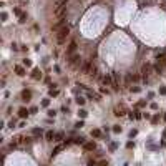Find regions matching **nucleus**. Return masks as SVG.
<instances>
[{
	"label": "nucleus",
	"mask_w": 166,
	"mask_h": 166,
	"mask_svg": "<svg viewBox=\"0 0 166 166\" xmlns=\"http://www.w3.org/2000/svg\"><path fill=\"white\" fill-rule=\"evenodd\" d=\"M160 93H161V95H166V88H161V90H160Z\"/></svg>",
	"instance_id": "bb28decb"
},
{
	"label": "nucleus",
	"mask_w": 166,
	"mask_h": 166,
	"mask_svg": "<svg viewBox=\"0 0 166 166\" xmlns=\"http://www.w3.org/2000/svg\"><path fill=\"white\" fill-rule=\"evenodd\" d=\"M23 63H25L27 66H30V65H32V62H30V60H23Z\"/></svg>",
	"instance_id": "a878e982"
},
{
	"label": "nucleus",
	"mask_w": 166,
	"mask_h": 166,
	"mask_svg": "<svg viewBox=\"0 0 166 166\" xmlns=\"http://www.w3.org/2000/svg\"><path fill=\"white\" fill-rule=\"evenodd\" d=\"M73 143H76V145H85V138H75Z\"/></svg>",
	"instance_id": "f8f14e48"
},
{
	"label": "nucleus",
	"mask_w": 166,
	"mask_h": 166,
	"mask_svg": "<svg viewBox=\"0 0 166 166\" xmlns=\"http://www.w3.org/2000/svg\"><path fill=\"white\" fill-rule=\"evenodd\" d=\"M76 103H78V105H83V103H85V98L78 96V98H76Z\"/></svg>",
	"instance_id": "2eb2a0df"
},
{
	"label": "nucleus",
	"mask_w": 166,
	"mask_h": 166,
	"mask_svg": "<svg viewBox=\"0 0 166 166\" xmlns=\"http://www.w3.org/2000/svg\"><path fill=\"white\" fill-rule=\"evenodd\" d=\"M83 146H85V150H86V151H93V150L96 148V145H95L93 141H86V143H85Z\"/></svg>",
	"instance_id": "39448f33"
},
{
	"label": "nucleus",
	"mask_w": 166,
	"mask_h": 166,
	"mask_svg": "<svg viewBox=\"0 0 166 166\" xmlns=\"http://www.w3.org/2000/svg\"><path fill=\"white\" fill-rule=\"evenodd\" d=\"M134 118H136V120H139V118H141V115H139L138 111H134Z\"/></svg>",
	"instance_id": "393cba45"
},
{
	"label": "nucleus",
	"mask_w": 166,
	"mask_h": 166,
	"mask_svg": "<svg viewBox=\"0 0 166 166\" xmlns=\"http://www.w3.org/2000/svg\"><path fill=\"white\" fill-rule=\"evenodd\" d=\"M98 166H108V161H106V160H101L98 163Z\"/></svg>",
	"instance_id": "a211bd4d"
},
{
	"label": "nucleus",
	"mask_w": 166,
	"mask_h": 166,
	"mask_svg": "<svg viewBox=\"0 0 166 166\" xmlns=\"http://www.w3.org/2000/svg\"><path fill=\"white\" fill-rule=\"evenodd\" d=\"M18 113H20V118H25V116L28 115V111H27L25 108H20V111H18Z\"/></svg>",
	"instance_id": "9b49d317"
},
{
	"label": "nucleus",
	"mask_w": 166,
	"mask_h": 166,
	"mask_svg": "<svg viewBox=\"0 0 166 166\" xmlns=\"http://www.w3.org/2000/svg\"><path fill=\"white\" fill-rule=\"evenodd\" d=\"M126 146H128V148H133V146H134V143H133V141H128V143H126Z\"/></svg>",
	"instance_id": "5701e85b"
},
{
	"label": "nucleus",
	"mask_w": 166,
	"mask_h": 166,
	"mask_svg": "<svg viewBox=\"0 0 166 166\" xmlns=\"http://www.w3.org/2000/svg\"><path fill=\"white\" fill-rule=\"evenodd\" d=\"M62 148H63V146H57V148L53 150V155H57V153H60V151H62Z\"/></svg>",
	"instance_id": "f3484780"
},
{
	"label": "nucleus",
	"mask_w": 166,
	"mask_h": 166,
	"mask_svg": "<svg viewBox=\"0 0 166 166\" xmlns=\"http://www.w3.org/2000/svg\"><path fill=\"white\" fill-rule=\"evenodd\" d=\"M75 50H76V42H71L70 47H68V53H73Z\"/></svg>",
	"instance_id": "0eeeda50"
},
{
	"label": "nucleus",
	"mask_w": 166,
	"mask_h": 166,
	"mask_svg": "<svg viewBox=\"0 0 166 166\" xmlns=\"http://www.w3.org/2000/svg\"><path fill=\"white\" fill-rule=\"evenodd\" d=\"M33 134H42V130H40V128H35V130H33Z\"/></svg>",
	"instance_id": "412c9836"
},
{
	"label": "nucleus",
	"mask_w": 166,
	"mask_h": 166,
	"mask_svg": "<svg viewBox=\"0 0 166 166\" xmlns=\"http://www.w3.org/2000/svg\"><path fill=\"white\" fill-rule=\"evenodd\" d=\"M113 131H115V133H120V131H121V126H118V125H116V126H113Z\"/></svg>",
	"instance_id": "6ab92c4d"
},
{
	"label": "nucleus",
	"mask_w": 166,
	"mask_h": 166,
	"mask_svg": "<svg viewBox=\"0 0 166 166\" xmlns=\"http://www.w3.org/2000/svg\"><path fill=\"white\" fill-rule=\"evenodd\" d=\"M91 70H93V63H91V62H85V63L81 65V71H83L85 75H91Z\"/></svg>",
	"instance_id": "f03ea898"
},
{
	"label": "nucleus",
	"mask_w": 166,
	"mask_h": 166,
	"mask_svg": "<svg viewBox=\"0 0 166 166\" xmlns=\"http://www.w3.org/2000/svg\"><path fill=\"white\" fill-rule=\"evenodd\" d=\"M45 138H47L48 141H52V139L55 138V133H53V131H47V134H45Z\"/></svg>",
	"instance_id": "9d476101"
},
{
	"label": "nucleus",
	"mask_w": 166,
	"mask_h": 166,
	"mask_svg": "<svg viewBox=\"0 0 166 166\" xmlns=\"http://www.w3.org/2000/svg\"><path fill=\"white\" fill-rule=\"evenodd\" d=\"M42 105H43V106H48V105H50V101H48V100H43V103H42Z\"/></svg>",
	"instance_id": "b1692460"
},
{
	"label": "nucleus",
	"mask_w": 166,
	"mask_h": 166,
	"mask_svg": "<svg viewBox=\"0 0 166 166\" xmlns=\"http://www.w3.org/2000/svg\"><path fill=\"white\" fill-rule=\"evenodd\" d=\"M103 81H105L106 85H110V83H111V78H110V76H105V78H103Z\"/></svg>",
	"instance_id": "dca6fc26"
},
{
	"label": "nucleus",
	"mask_w": 166,
	"mask_h": 166,
	"mask_svg": "<svg viewBox=\"0 0 166 166\" xmlns=\"http://www.w3.org/2000/svg\"><path fill=\"white\" fill-rule=\"evenodd\" d=\"M70 65L80 66V65H83V63H81V58H80L78 55H73V57H71V60H70Z\"/></svg>",
	"instance_id": "20e7f679"
},
{
	"label": "nucleus",
	"mask_w": 166,
	"mask_h": 166,
	"mask_svg": "<svg viewBox=\"0 0 166 166\" xmlns=\"http://www.w3.org/2000/svg\"><path fill=\"white\" fill-rule=\"evenodd\" d=\"M150 71H151V66L150 65H143V68H141V75H143V80H145V81H148Z\"/></svg>",
	"instance_id": "7ed1b4c3"
},
{
	"label": "nucleus",
	"mask_w": 166,
	"mask_h": 166,
	"mask_svg": "<svg viewBox=\"0 0 166 166\" xmlns=\"http://www.w3.org/2000/svg\"><path fill=\"white\" fill-rule=\"evenodd\" d=\"M78 115H80L81 118H85V116H86V111H85V110H80V113H78Z\"/></svg>",
	"instance_id": "aec40b11"
},
{
	"label": "nucleus",
	"mask_w": 166,
	"mask_h": 166,
	"mask_svg": "<svg viewBox=\"0 0 166 166\" xmlns=\"http://www.w3.org/2000/svg\"><path fill=\"white\" fill-rule=\"evenodd\" d=\"M165 121H166V115H165Z\"/></svg>",
	"instance_id": "cd10ccee"
},
{
	"label": "nucleus",
	"mask_w": 166,
	"mask_h": 166,
	"mask_svg": "<svg viewBox=\"0 0 166 166\" xmlns=\"http://www.w3.org/2000/svg\"><path fill=\"white\" fill-rule=\"evenodd\" d=\"M25 20H27V15H23V13H22V15H20V22H22V23H23V22H25Z\"/></svg>",
	"instance_id": "4be33fe9"
},
{
	"label": "nucleus",
	"mask_w": 166,
	"mask_h": 166,
	"mask_svg": "<svg viewBox=\"0 0 166 166\" xmlns=\"http://www.w3.org/2000/svg\"><path fill=\"white\" fill-rule=\"evenodd\" d=\"M100 134H101V131H100V130H93V131H91V136H95V138H98Z\"/></svg>",
	"instance_id": "4468645a"
},
{
	"label": "nucleus",
	"mask_w": 166,
	"mask_h": 166,
	"mask_svg": "<svg viewBox=\"0 0 166 166\" xmlns=\"http://www.w3.org/2000/svg\"><path fill=\"white\" fill-rule=\"evenodd\" d=\"M32 76L35 78V80H38V78L42 76V73H40V70H38V68H35V70H33V75H32Z\"/></svg>",
	"instance_id": "1a4fd4ad"
},
{
	"label": "nucleus",
	"mask_w": 166,
	"mask_h": 166,
	"mask_svg": "<svg viewBox=\"0 0 166 166\" xmlns=\"http://www.w3.org/2000/svg\"><path fill=\"white\" fill-rule=\"evenodd\" d=\"M63 139V133H57L55 134V141H62Z\"/></svg>",
	"instance_id": "ddd939ff"
},
{
	"label": "nucleus",
	"mask_w": 166,
	"mask_h": 166,
	"mask_svg": "<svg viewBox=\"0 0 166 166\" xmlns=\"http://www.w3.org/2000/svg\"><path fill=\"white\" fill-rule=\"evenodd\" d=\"M15 71H17V73H18V75H20V76H23V75H25V70H23V68H22V66H15Z\"/></svg>",
	"instance_id": "6e6552de"
},
{
	"label": "nucleus",
	"mask_w": 166,
	"mask_h": 166,
	"mask_svg": "<svg viewBox=\"0 0 166 166\" xmlns=\"http://www.w3.org/2000/svg\"><path fill=\"white\" fill-rule=\"evenodd\" d=\"M22 98H23V101H28V100L32 98V93H30L28 90H25V91L22 93Z\"/></svg>",
	"instance_id": "423d86ee"
},
{
	"label": "nucleus",
	"mask_w": 166,
	"mask_h": 166,
	"mask_svg": "<svg viewBox=\"0 0 166 166\" xmlns=\"http://www.w3.org/2000/svg\"><path fill=\"white\" fill-rule=\"evenodd\" d=\"M68 33H70L68 27L62 28V30L58 32V35H57V40H58V43H63V42H65V40H66V37H68Z\"/></svg>",
	"instance_id": "f257e3e1"
}]
</instances>
